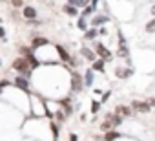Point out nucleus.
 <instances>
[{"instance_id":"1","label":"nucleus","mask_w":155,"mask_h":141,"mask_svg":"<svg viewBox=\"0 0 155 141\" xmlns=\"http://www.w3.org/2000/svg\"><path fill=\"white\" fill-rule=\"evenodd\" d=\"M11 66H13V70L15 72H18V75H31V66H29V62H28V59L26 57H17L13 62H11Z\"/></svg>"},{"instance_id":"2","label":"nucleus","mask_w":155,"mask_h":141,"mask_svg":"<svg viewBox=\"0 0 155 141\" xmlns=\"http://www.w3.org/2000/svg\"><path fill=\"white\" fill-rule=\"evenodd\" d=\"M93 50H95V53L99 55V59H102L104 62H111L113 60V55H111V51L102 44V42H95V46H93Z\"/></svg>"},{"instance_id":"3","label":"nucleus","mask_w":155,"mask_h":141,"mask_svg":"<svg viewBox=\"0 0 155 141\" xmlns=\"http://www.w3.org/2000/svg\"><path fill=\"white\" fill-rule=\"evenodd\" d=\"M84 86V77L79 72H71V90L73 92H81Z\"/></svg>"},{"instance_id":"4","label":"nucleus","mask_w":155,"mask_h":141,"mask_svg":"<svg viewBox=\"0 0 155 141\" xmlns=\"http://www.w3.org/2000/svg\"><path fill=\"white\" fill-rule=\"evenodd\" d=\"M131 110L137 114H148L151 110V105L148 101H131Z\"/></svg>"},{"instance_id":"5","label":"nucleus","mask_w":155,"mask_h":141,"mask_svg":"<svg viewBox=\"0 0 155 141\" xmlns=\"http://www.w3.org/2000/svg\"><path fill=\"white\" fill-rule=\"evenodd\" d=\"M79 53H81L86 60H90V62H95V60L99 59V55L95 53V50H91V48H88V46H82Z\"/></svg>"},{"instance_id":"6","label":"nucleus","mask_w":155,"mask_h":141,"mask_svg":"<svg viewBox=\"0 0 155 141\" xmlns=\"http://www.w3.org/2000/svg\"><path fill=\"white\" fill-rule=\"evenodd\" d=\"M37 15H38V11H37L33 6H24V8H22V17H24L26 20H35Z\"/></svg>"},{"instance_id":"7","label":"nucleus","mask_w":155,"mask_h":141,"mask_svg":"<svg viewBox=\"0 0 155 141\" xmlns=\"http://www.w3.org/2000/svg\"><path fill=\"white\" fill-rule=\"evenodd\" d=\"M106 22H110V17H108V15H95V17L91 19V28H101V26L106 24Z\"/></svg>"},{"instance_id":"8","label":"nucleus","mask_w":155,"mask_h":141,"mask_svg":"<svg viewBox=\"0 0 155 141\" xmlns=\"http://www.w3.org/2000/svg\"><path fill=\"white\" fill-rule=\"evenodd\" d=\"M133 75V70L131 68H117L115 70V77L117 79H128Z\"/></svg>"},{"instance_id":"9","label":"nucleus","mask_w":155,"mask_h":141,"mask_svg":"<svg viewBox=\"0 0 155 141\" xmlns=\"http://www.w3.org/2000/svg\"><path fill=\"white\" fill-rule=\"evenodd\" d=\"M48 44H49V40H48L46 37H33V40H31V48H33V50L44 48V46H48Z\"/></svg>"},{"instance_id":"10","label":"nucleus","mask_w":155,"mask_h":141,"mask_svg":"<svg viewBox=\"0 0 155 141\" xmlns=\"http://www.w3.org/2000/svg\"><path fill=\"white\" fill-rule=\"evenodd\" d=\"M115 112H117L119 115H122V117H131V115H133V110H131V106H124V105H119Z\"/></svg>"},{"instance_id":"11","label":"nucleus","mask_w":155,"mask_h":141,"mask_svg":"<svg viewBox=\"0 0 155 141\" xmlns=\"http://www.w3.org/2000/svg\"><path fill=\"white\" fill-rule=\"evenodd\" d=\"M15 86H17V88H20V90H28V88H29V81H28L26 77L18 75V77L15 79Z\"/></svg>"},{"instance_id":"12","label":"nucleus","mask_w":155,"mask_h":141,"mask_svg":"<svg viewBox=\"0 0 155 141\" xmlns=\"http://www.w3.org/2000/svg\"><path fill=\"white\" fill-rule=\"evenodd\" d=\"M62 11H64L68 17H77V15H79V8H75V6H71V4H64Z\"/></svg>"},{"instance_id":"13","label":"nucleus","mask_w":155,"mask_h":141,"mask_svg":"<svg viewBox=\"0 0 155 141\" xmlns=\"http://www.w3.org/2000/svg\"><path fill=\"white\" fill-rule=\"evenodd\" d=\"M97 35H99V28H90V29L84 31V39L86 40H95Z\"/></svg>"},{"instance_id":"14","label":"nucleus","mask_w":155,"mask_h":141,"mask_svg":"<svg viewBox=\"0 0 155 141\" xmlns=\"http://www.w3.org/2000/svg\"><path fill=\"white\" fill-rule=\"evenodd\" d=\"M68 4L75 6V8H86V6H91V0H68Z\"/></svg>"},{"instance_id":"15","label":"nucleus","mask_w":155,"mask_h":141,"mask_svg":"<svg viewBox=\"0 0 155 141\" xmlns=\"http://www.w3.org/2000/svg\"><path fill=\"white\" fill-rule=\"evenodd\" d=\"M117 57H119V59H130V50H128L126 44H124V46H119V50H117Z\"/></svg>"},{"instance_id":"16","label":"nucleus","mask_w":155,"mask_h":141,"mask_svg":"<svg viewBox=\"0 0 155 141\" xmlns=\"http://www.w3.org/2000/svg\"><path fill=\"white\" fill-rule=\"evenodd\" d=\"M57 51H58V57H60V60H64V62H69V59H71V55L62 48V46H57Z\"/></svg>"},{"instance_id":"17","label":"nucleus","mask_w":155,"mask_h":141,"mask_svg":"<svg viewBox=\"0 0 155 141\" xmlns=\"http://www.w3.org/2000/svg\"><path fill=\"white\" fill-rule=\"evenodd\" d=\"M91 64H93V66H91L93 72H104V64H106V62H104L102 59H97V60L91 62Z\"/></svg>"},{"instance_id":"18","label":"nucleus","mask_w":155,"mask_h":141,"mask_svg":"<svg viewBox=\"0 0 155 141\" xmlns=\"http://www.w3.org/2000/svg\"><path fill=\"white\" fill-rule=\"evenodd\" d=\"M26 59H28V62H29V66H31L33 70L40 66V60H38V59H37V57H35L33 53H29V55H26Z\"/></svg>"},{"instance_id":"19","label":"nucleus","mask_w":155,"mask_h":141,"mask_svg":"<svg viewBox=\"0 0 155 141\" xmlns=\"http://www.w3.org/2000/svg\"><path fill=\"white\" fill-rule=\"evenodd\" d=\"M93 70H88V72L84 74V86H91L93 84Z\"/></svg>"},{"instance_id":"20","label":"nucleus","mask_w":155,"mask_h":141,"mask_svg":"<svg viewBox=\"0 0 155 141\" xmlns=\"http://www.w3.org/2000/svg\"><path fill=\"white\" fill-rule=\"evenodd\" d=\"M119 136H120V134H119L117 130H108V132L104 134V141H115Z\"/></svg>"},{"instance_id":"21","label":"nucleus","mask_w":155,"mask_h":141,"mask_svg":"<svg viewBox=\"0 0 155 141\" xmlns=\"http://www.w3.org/2000/svg\"><path fill=\"white\" fill-rule=\"evenodd\" d=\"M108 115L111 117V121H113V125H115V126H120V125H122V121H124V117H122V115H119L117 112H115V114H108Z\"/></svg>"},{"instance_id":"22","label":"nucleus","mask_w":155,"mask_h":141,"mask_svg":"<svg viewBox=\"0 0 155 141\" xmlns=\"http://www.w3.org/2000/svg\"><path fill=\"white\" fill-rule=\"evenodd\" d=\"M93 11H95V8H93V6H86V8L82 9L81 17H82V19H90V17L93 15Z\"/></svg>"},{"instance_id":"23","label":"nucleus","mask_w":155,"mask_h":141,"mask_svg":"<svg viewBox=\"0 0 155 141\" xmlns=\"http://www.w3.org/2000/svg\"><path fill=\"white\" fill-rule=\"evenodd\" d=\"M144 31H146V33H155V17L144 26Z\"/></svg>"},{"instance_id":"24","label":"nucleus","mask_w":155,"mask_h":141,"mask_svg":"<svg viewBox=\"0 0 155 141\" xmlns=\"http://www.w3.org/2000/svg\"><path fill=\"white\" fill-rule=\"evenodd\" d=\"M77 28H79L81 31H86V29H88V22H86V19L81 17L79 20H77Z\"/></svg>"},{"instance_id":"25","label":"nucleus","mask_w":155,"mask_h":141,"mask_svg":"<svg viewBox=\"0 0 155 141\" xmlns=\"http://www.w3.org/2000/svg\"><path fill=\"white\" fill-rule=\"evenodd\" d=\"M11 6L17 8V9H18V8L22 9V8H24V0H11Z\"/></svg>"},{"instance_id":"26","label":"nucleus","mask_w":155,"mask_h":141,"mask_svg":"<svg viewBox=\"0 0 155 141\" xmlns=\"http://www.w3.org/2000/svg\"><path fill=\"white\" fill-rule=\"evenodd\" d=\"M99 108H101V101H93V103H91V112H93V114H97V112H99Z\"/></svg>"},{"instance_id":"27","label":"nucleus","mask_w":155,"mask_h":141,"mask_svg":"<svg viewBox=\"0 0 155 141\" xmlns=\"http://www.w3.org/2000/svg\"><path fill=\"white\" fill-rule=\"evenodd\" d=\"M110 95H111V92H104V94H102V101H101V103H106V101L110 99Z\"/></svg>"},{"instance_id":"28","label":"nucleus","mask_w":155,"mask_h":141,"mask_svg":"<svg viewBox=\"0 0 155 141\" xmlns=\"http://www.w3.org/2000/svg\"><path fill=\"white\" fill-rule=\"evenodd\" d=\"M0 39L6 40V29H4V26H0Z\"/></svg>"},{"instance_id":"29","label":"nucleus","mask_w":155,"mask_h":141,"mask_svg":"<svg viewBox=\"0 0 155 141\" xmlns=\"http://www.w3.org/2000/svg\"><path fill=\"white\" fill-rule=\"evenodd\" d=\"M99 35H108V29H106V28H101V29H99Z\"/></svg>"},{"instance_id":"30","label":"nucleus","mask_w":155,"mask_h":141,"mask_svg":"<svg viewBox=\"0 0 155 141\" xmlns=\"http://www.w3.org/2000/svg\"><path fill=\"white\" fill-rule=\"evenodd\" d=\"M148 103L151 105V108H155V97H150V99H148Z\"/></svg>"},{"instance_id":"31","label":"nucleus","mask_w":155,"mask_h":141,"mask_svg":"<svg viewBox=\"0 0 155 141\" xmlns=\"http://www.w3.org/2000/svg\"><path fill=\"white\" fill-rule=\"evenodd\" d=\"M150 13H151V17H155V4L151 6V9H150Z\"/></svg>"},{"instance_id":"32","label":"nucleus","mask_w":155,"mask_h":141,"mask_svg":"<svg viewBox=\"0 0 155 141\" xmlns=\"http://www.w3.org/2000/svg\"><path fill=\"white\" fill-rule=\"evenodd\" d=\"M69 141H77V136H75V134H71V136H69Z\"/></svg>"},{"instance_id":"33","label":"nucleus","mask_w":155,"mask_h":141,"mask_svg":"<svg viewBox=\"0 0 155 141\" xmlns=\"http://www.w3.org/2000/svg\"><path fill=\"white\" fill-rule=\"evenodd\" d=\"M97 4H99V0H91V6L93 8H97Z\"/></svg>"},{"instance_id":"34","label":"nucleus","mask_w":155,"mask_h":141,"mask_svg":"<svg viewBox=\"0 0 155 141\" xmlns=\"http://www.w3.org/2000/svg\"><path fill=\"white\" fill-rule=\"evenodd\" d=\"M150 2H151V4H155V0H150Z\"/></svg>"},{"instance_id":"35","label":"nucleus","mask_w":155,"mask_h":141,"mask_svg":"<svg viewBox=\"0 0 155 141\" xmlns=\"http://www.w3.org/2000/svg\"><path fill=\"white\" fill-rule=\"evenodd\" d=\"M0 2H6V0H0Z\"/></svg>"},{"instance_id":"36","label":"nucleus","mask_w":155,"mask_h":141,"mask_svg":"<svg viewBox=\"0 0 155 141\" xmlns=\"http://www.w3.org/2000/svg\"><path fill=\"white\" fill-rule=\"evenodd\" d=\"M0 64H2V60H0Z\"/></svg>"}]
</instances>
